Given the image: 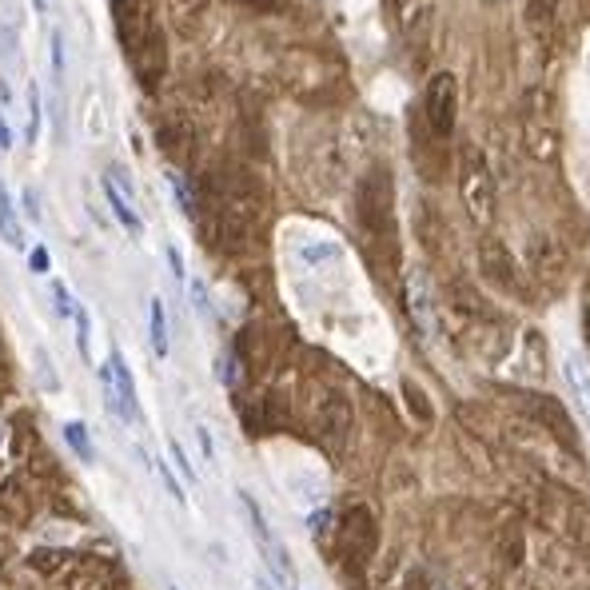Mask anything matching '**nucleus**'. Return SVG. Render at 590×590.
Returning a JSON list of instances; mask_svg holds the SVG:
<instances>
[{"label": "nucleus", "mask_w": 590, "mask_h": 590, "mask_svg": "<svg viewBox=\"0 0 590 590\" xmlns=\"http://www.w3.org/2000/svg\"><path fill=\"white\" fill-rule=\"evenodd\" d=\"M423 120H427V132L435 140H451L455 132V120H459V80L451 72H435L427 80V92H423Z\"/></svg>", "instance_id": "1"}, {"label": "nucleus", "mask_w": 590, "mask_h": 590, "mask_svg": "<svg viewBox=\"0 0 590 590\" xmlns=\"http://www.w3.org/2000/svg\"><path fill=\"white\" fill-rule=\"evenodd\" d=\"M379 531H375V515L367 507H347L343 523H339V551L351 567H367V559L375 555Z\"/></svg>", "instance_id": "2"}, {"label": "nucleus", "mask_w": 590, "mask_h": 590, "mask_svg": "<svg viewBox=\"0 0 590 590\" xmlns=\"http://www.w3.org/2000/svg\"><path fill=\"white\" fill-rule=\"evenodd\" d=\"M64 590H120L128 583L124 567L112 559H72L64 571Z\"/></svg>", "instance_id": "3"}, {"label": "nucleus", "mask_w": 590, "mask_h": 590, "mask_svg": "<svg viewBox=\"0 0 590 590\" xmlns=\"http://www.w3.org/2000/svg\"><path fill=\"white\" fill-rule=\"evenodd\" d=\"M315 431H319V439H323L331 451H339V447L347 443L351 407H347V399H343L339 391H327V395L319 399V407H315Z\"/></svg>", "instance_id": "4"}, {"label": "nucleus", "mask_w": 590, "mask_h": 590, "mask_svg": "<svg viewBox=\"0 0 590 590\" xmlns=\"http://www.w3.org/2000/svg\"><path fill=\"white\" fill-rule=\"evenodd\" d=\"M463 204L471 208L475 220H487L495 208V180H491L483 156H471L463 168Z\"/></svg>", "instance_id": "5"}, {"label": "nucleus", "mask_w": 590, "mask_h": 590, "mask_svg": "<svg viewBox=\"0 0 590 590\" xmlns=\"http://www.w3.org/2000/svg\"><path fill=\"white\" fill-rule=\"evenodd\" d=\"M108 367H112V383H116V419H120V423H140V399H136L132 367L124 363L120 351L108 355Z\"/></svg>", "instance_id": "6"}, {"label": "nucleus", "mask_w": 590, "mask_h": 590, "mask_svg": "<svg viewBox=\"0 0 590 590\" xmlns=\"http://www.w3.org/2000/svg\"><path fill=\"white\" fill-rule=\"evenodd\" d=\"M407 307L419 323V331H435V311H431V288H427V276L423 272H411L407 276Z\"/></svg>", "instance_id": "7"}, {"label": "nucleus", "mask_w": 590, "mask_h": 590, "mask_svg": "<svg viewBox=\"0 0 590 590\" xmlns=\"http://www.w3.org/2000/svg\"><path fill=\"white\" fill-rule=\"evenodd\" d=\"M0 515H4L12 527H20V523L32 519V499H28V491H24L20 479L0 483Z\"/></svg>", "instance_id": "8"}, {"label": "nucleus", "mask_w": 590, "mask_h": 590, "mask_svg": "<svg viewBox=\"0 0 590 590\" xmlns=\"http://www.w3.org/2000/svg\"><path fill=\"white\" fill-rule=\"evenodd\" d=\"M104 196H108V204H112L116 220L124 224V232H128L132 240H140V236H144V220H140V212L132 208V200H124V188H120V184H112V180L104 176Z\"/></svg>", "instance_id": "9"}, {"label": "nucleus", "mask_w": 590, "mask_h": 590, "mask_svg": "<svg viewBox=\"0 0 590 590\" xmlns=\"http://www.w3.org/2000/svg\"><path fill=\"white\" fill-rule=\"evenodd\" d=\"M148 339H152V355L164 359L168 355V311H164L160 295H152V303H148Z\"/></svg>", "instance_id": "10"}, {"label": "nucleus", "mask_w": 590, "mask_h": 590, "mask_svg": "<svg viewBox=\"0 0 590 590\" xmlns=\"http://www.w3.org/2000/svg\"><path fill=\"white\" fill-rule=\"evenodd\" d=\"M0 240H4L8 248H24V224H20V216H16V208H12L8 192H4V184H0Z\"/></svg>", "instance_id": "11"}, {"label": "nucleus", "mask_w": 590, "mask_h": 590, "mask_svg": "<svg viewBox=\"0 0 590 590\" xmlns=\"http://www.w3.org/2000/svg\"><path fill=\"white\" fill-rule=\"evenodd\" d=\"M68 551H52V547H40V551H32L28 555V567L32 571H40V575H56V571H64L68 567Z\"/></svg>", "instance_id": "12"}, {"label": "nucleus", "mask_w": 590, "mask_h": 590, "mask_svg": "<svg viewBox=\"0 0 590 590\" xmlns=\"http://www.w3.org/2000/svg\"><path fill=\"white\" fill-rule=\"evenodd\" d=\"M567 383L575 387V395H579V403H583V411H587L590 419V371L583 367V359H567Z\"/></svg>", "instance_id": "13"}, {"label": "nucleus", "mask_w": 590, "mask_h": 590, "mask_svg": "<svg viewBox=\"0 0 590 590\" xmlns=\"http://www.w3.org/2000/svg\"><path fill=\"white\" fill-rule=\"evenodd\" d=\"M168 184H172V196H176L180 212H184L188 220H196V216H200V208H196V196H192L188 180H184V176H176V172H168Z\"/></svg>", "instance_id": "14"}, {"label": "nucleus", "mask_w": 590, "mask_h": 590, "mask_svg": "<svg viewBox=\"0 0 590 590\" xmlns=\"http://www.w3.org/2000/svg\"><path fill=\"white\" fill-rule=\"evenodd\" d=\"M64 443H68V447H72L84 463L92 459V443H88V427H84V423H76V419H72V423H64Z\"/></svg>", "instance_id": "15"}, {"label": "nucleus", "mask_w": 590, "mask_h": 590, "mask_svg": "<svg viewBox=\"0 0 590 590\" xmlns=\"http://www.w3.org/2000/svg\"><path fill=\"white\" fill-rule=\"evenodd\" d=\"M40 136V92L36 84H28V144Z\"/></svg>", "instance_id": "16"}, {"label": "nucleus", "mask_w": 590, "mask_h": 590, "mask_svg": "<svg viewBox=\"0 0 590 590\" xmlns=\"http://www.w3.org/2000/svg\"><path fill=\"white\" fill-rule=\"evenodd\" d=\"M52 299H56V311H60V319H72V315H76V307H80L64 284H52Z\"/></svg>", "instance_id": "17"}, {"label": "nucleus", "mask_w": 590, "mask_h": 590, "mask_svg": "<svg viewBox=\"0 0 590 590\" xmlns=\"http://www.w3.org/2000/svg\"><path fill=\"white\" fill-rule=\"evenodd\" d=\"M216 375H220V383H224V387H236V383H240L236 355H220V363H216Z\"/></svg>", "instance_id": "18"}, {"label": "nucleus", "mask_w": 590, "mask_h": 590, "mask_svg": "<svg viewBox=\"0 0 590 590\" xmlns=\"http://www.w3.org/2000/svg\"><path fill=\"white\" fill-rule=\"evenodd\" d=\"M72 319H76V347H80V355L88 359V311H84V307H76V315H72Z\"/></svg>", "instance_id": "19"}, {"label": "nucleus", "mask_w": 590, "mask_h": 590, "mask_svg": "<svg viewBox=\"0 0 590 590\" xmlns=\"http://www.w3.org/2000/svg\"><path fill=\"white\" fill-rule=\"evenodd\" d=\"M156 475H160V479H164V487H168V495H172V499H176V503H184V499H188V495H184V487H180V483H176V475H172V471H168V463H156Z\"/></svg>", "instance_id": "20"}, {"label": "nucleus", "mask_w": 590, "mask_h": 590, "mask_svg": "<svg viewBox=\"0 0 590 590\" xmlns=\"http://www.w3.org/2000/svg\"><path fill=\"white\" fill-rule=\"evenodd\" d=\"M168 447H172V463L180 467V475H184L188 483H196V467L188 463V455H184V447H180V443H168Z\"/></svg>", "instance_id": "21"}, {"label": "nucleus", "mask_w": 590, "mask_h": 590, "mask_svg": "<svg viewBox=\"0 0 590 590\" xmlns=\"http://www.w3.org/2000/svg\"><path fill=\"white\" fill-rule=\"evenodd\" d=\"M28 268H32L36 276H44V272H48V248H44V244H36V248L28 252Z\"/></svg>", "instance_id": "22"}, {"label": "nucleus", "mask_w": 590, "mask_h": 590, "mask_svg": "<svg viewBox=\"0 0 590 590\" xmlns=\"http://www.w3.org/2000/svg\"><path fill=\"white\" fill-rule=\"evenodd\" d=\"M192 303H196L200 315H212V299H208V288L200 280H192Z\"/></svg>", "instance_id": "23"}, {"label": "nucleus", "mask_w": 590, "mask_h": 590, "mask_svg": "<svg viewBox=\"0 0 590 590\" xmlns=\"http://www.w3.org/2000/svg\"><path fill=\"white\" fill-rule=\"evenodd\" d=\"M36 363H40V383L48 387V391H56V375H52V363H48V355L36 347Z\"/></svg>", "instance_id": "24"}, {"label": "nucleus", "mask_w": 590, "mask_h": 590, "mask_svg": "<svg viewBox=\"0 0 590 590\" xmlns=\"http://www.w3.org/2000/svg\"><path fill=\"white\" fill-rule=\"evenodd\" d=\"M60 72H64V52H60V32H52V76L60 80Z\"/></svg>", "instance_id": "25"}, {"label": "nucleus", "mask_w": 590, "mask_h": 590, "mask_svg": "<svg viewBox=\"0 0 590 590\" xmlns=\"http://www.w3.org/2000/svg\"><path fill=\"white\" fill-rule=\"evenodd\" d=\"M196 435H200V451H204V459H216V447H212L208 427H196Z\"/></svg>", "instance_id": "26"}, {"label": "nucleus", "mask_w": 590, "mask_h": 590, "mask_svg": "<svg viewBox=\"0 0 590 590\" xmlns=\"http://www.w3.org/2000/svg\"><path fill=\"white\" fill-rule=\"evenodd\" d=\"M168 264H172V276H176V280H184V260H180V252H176V248H168Z\"/></svg>", "instance_id": "27"}, {"label": "nucleus", "mask_w": 590, "mask_h": 590, "mask_svg": "<svg viewBox=\"0 0 590 590\" xmlns=\"http://www.w3.org/2000/svg\"><path fill=\"white\" fill-rule=\"evenodd\" d=\"M12 148V132H8V120L0 116V152H8Z\"/></svg>", "instance_id": "28"}, {"label": "nucleus", "mask_w": 590, "mask_h": 590, "mask_svg": "<svg viewBox=\"0 0 590 590\" xmlns=\"http://www.w3.org/2000/svg\"><path fill=\"white\" fill-rule=\"evenodd\" d=\"M36 4V12H48V0H32Z\"/></svg>", "instance_id": "29"}, {"label": "nucleus", "mask_w": 590, "mask_h": 590, "mask_svg": "<svg viewBox=\"0 0 590 590\" xmlns=\"http://www.w3.org/2000/svg\"><path fill=\"white\" fill-rule=\"evenodd\" d=\"M256 590H272V587H268V579H256Z\"/></svg>", "instance_id": "30"}, {"label": "nucleus", "mask_w": 590, "mask_h": 590, "mask_svg": "<svg viewBox=\"0 0 590 590\" xmlns=\"http://www.w3.org/2000/svg\"><path fill=\"white\" fill-rule=\"evenodd\" d=\"M172 590H176V587H172Z\"/></svg>", "instance_id": "31"}]
</instances>
